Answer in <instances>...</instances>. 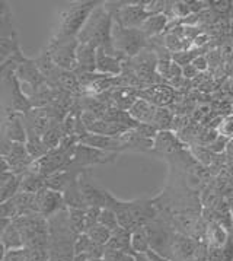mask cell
Segmentation results:
<instances>
[{
  "label": "cell",
  "instance_id": "26",
  "mask_svg": "<svg viewBox=\"0 0 233 261\" xmlns=\"http://www.w3.org/2000/svg\"><path fill=\"white\" fill-rule=\"evenodd\" d=\"M114 98H115V102L118 104V107H121V108H127L130 110L133 104L136 102L134 101V96L131 95L130 91H126V89H120L115 95H114Z\"/></svg>",
  "mask_w": 233,
  "mask_h": 261
},
{
  "label": "cell",
  "instance_id": "1",
  "mask_svg": "<svg viewBox=\"0 0 233 261\" xmlns=\"http://www.w3.org/2000/svg\"><path fill=\"white\" fill-rule=\"evenodd\" d=\"M112 25H114L112 15L106 11L104 3H99L91 13L83 30L79 32L77 41L79 44H91L95 48H102L109 56L118 57L112 45Z\"/></svg>",
  "mask_w": 233,
  "mask_h": 261
},
{
  "label": "cell",
  "instance_id": "33",
  "mask_svg": "<svg viewBox=\"0 0 233 261\" xmlns=\"http://www.w3.org/2000/svg\"><path fill=\"white\" fill-rule=\"evenodd\" d=\"M226 143H227V140H226V137L219 136L213 143H210V149H212L213 152H222L223 149L226 147Z\"/></svg>",
  "mask_w": 233,
  "mask_h": 261
},
{
  "label": "cell",
  "instance_id": "3",
  "mask_svg": "<svg viewBox=\"0 0 233 261\" xmlns=\"http://www.w3.org/2000/svg\"><path fill=\"white\" fill-rule=\"evenodd\" d=\"M77 38H66L53 35L45 50L48 51L54 64L63 70L76 72L77 69Z\"/></svg>",
  "mask_w": 233,
  "mask_h": 261
},
{
  "label": "cell",
  "instance_id": "40",
  "mask_svg": "<svg viewBox=\"0 0 233 261\" xmlns=\"http://www.w3.org/2000/svg\"><path fill=\"white\" fill-rule=\"evenodd\" d=\"M121 261H136V260H134V257H133L131 254H124V257H123V260Z\"/></svg>",
  "mask_w": 233,
  "mask_h": 261
},
{
  "label": "cell",
  "instance_id": "11",
  "mask_svg": "<svg viewBox=\"0 0 233 261\" xmlns=\"http://www.w3.org/2000/svg\"><path fill=\"white\" fill-rule=\"evenodd\" d=\"M156 111H158L156 105L149 102L148 99H136V102L128 110V114L131 115V118L136 120L138 124L153 125Z\"/></svg>",
  "mask_w": 233,
  "mask_h": 261
},
{
  "label": "cell",
  "instance_id": "35",
  "mask_svg": "<svg viewBox=\"0 0 233 261\" xmlns=\"http://www.w3.org/2000/svg\"><path fill=\"white\" fill-rule=\"evenodd\" d=\"M8 172H11L9 161H8V158L6 156L0 155V175H2V174H8Z\"/></svg>",
  "mask_w": 233,
  "mask_h": 261
},
{
  "label": "cell",
  "instance_id": "41",
  "mask_svg": "<svg viewBox=\"0 0 233 261\" xmlns=\"http://www.w3.org/2000/svg\"><path fill=\"white\" fill-rule=\"evenodd\" d=\"M230 213H232V228H233V204H232V209H230Z\"/></svg>",
  "mask_w": 233,
  "mask_h": 261
},
{
  "label": "cell",
  "instance_id": "38",
  "mask_svg": "<svg viewBox=\"0 0 233 261\" xmlns=\"http://www.w3.org/2000/svg\"><path fill=\"white\" fill-rule=\"evenodd\" d=\"M209 40V37L206 35V34H201V35H197L195 38H194V45L195 47H200L202 44H206V41Z\"/></svg>",
  "mask_w": 233,
  "mask_h": 261
},
{
  "label": "cell",
  "instance_id": "39",
  "mask_svg": "<svg viewBox=\"0 0 233 261\" xmlns=\"http://www.w3.org/2000/svg\"><path fill=\"white\" fill-rule=\"evenodd\" d=\"M5 255H6V248H5V245L0 242V261H3Z\"/></svg>",
  "mask_w": 233,
  "mask_h": 261
},
{
  "label": "cell",
  "instance_id": "22",
  "mask_svg": "<svg viewBox=\"0 0 233 261\" xmlns=\"http://www.w3.org/2000/svg\"><path fill=\"white\" fill-rule=\"evenodd\" d=\"M88 233V237L92 240L94 244L96 245H102V247H106V244L109 242L111 240V237H112V232L109 229H106L105 226H102V225H95V226H92L91 229L85 232Z\"/></svg>",
  "mask_w": 233,
  "mask_h": 261
},
{
  "label": "cell",
  "instance_id": "37",
  "mask_svg": "<svg viewBox=\"0 0 233 261\" xmlns=\"http://www.w3.org/2000/svg\"><path fill=\"white\" fill-rule=\"evenodd\" d=\"M146 257H148L150 261H168L166 258H163L159 252H155L153 250H149L148 252H146Z\"/></svg>",
  "mask_w": 233,
  "mask_h": 261
},
{
  "label": "cell",
  "instance_id": "14",
  "mask_svg": "<svg viewBox=\"0 0 233 261\" xmlns=\"http://www.w3.org/2000/svg\"><path fill=\"white\" fill-rule=\"evenodd\" d=\"M45 188V177L38 175L35 172L26 171L21 175V182H19V193H28V194H37Z\"/></svg>",
  "mask_w": 233,
  "mask_h": 261
},
{
  "label": "cell",
  "instance_id": "8",
  "mask_svg": "<svg viewBox=\"0 0 233 261\" xmlns=\"http://www.w3.org/2000/svg\"><path fill=\"white\" fill-rule=\"evenodd\" d=\"M16 77L21 82V85H26L28 88H31L32 92L38 91L40 88H43L44 85H47V81L44 77V74L40 72L38 66L35 64L34 59H28L23 56V59L16 67ZM31 92V94H32Z\"/></svg>",
  "mask_w": 233,
  "mask_h": 261
},
{
  "label": "cell",
  "instance_id": "15",
  "mask_svg": "<svg viewBox=\"0 0 233 261\" xmlns=\"http://www.w3.org/2000/svg\"><path fill=\"white\" fill-rule=\"evenodd\" d=\"M0 38H18L8 2H0Z\"/></svg>",
  "mask_w": 233,
  "mask_h": 261
},
{
  "label": "cell",
  "instance_id": "21",
  "mask_svg": "<svg viewBox=\"0 0 233 261\" xmlns=\"http://www.w3.org/2000/svg\"><path fill=\"white\" fill-rule=\"evenodd\" d=\"M131 250L133 254H146L150 250L148 235L143 229L134 230L131 233Z\"/></svg>",
  "mask_w": 233,
  "mask_h": 261
},
{
  "label": "cell",
  "instance_id": "20",
  "mask_svg": "<svg viewBox=\"0 0 233 261\" xmlns=\"http://www.w3.org/2000/svg\"><path fill=\"white\" fill-rule=\"evenodd\" d=\"M72 229L76 235L86 232V209H67Z\"/></svg>",
  "mask_w": 233,
  "mask_h": 261
},
{
  "label": "cell",
  "instance_id": "16",
  "mask_svg": "<svg viewBox=\"0 0 233 261\" xmlns=\"http://www.w3.org/2000/svg\"><path fill=\"white\" fill-rule=\"evenodd\" d=\"M166 25H168V16H165L163 13H158V15H150L138 30L146 37H150L160 34L166 28Z\"/></svg>",
  "mask_w": 233,
  "mask_h": 261
},
{
  "label": "cell",
  "instance_id": "30",
  "mask_svg": "<svg viewBox=\"0 0 233 261\" xmlns=\"http://www.w3.org/2000/svg\"><path fill=\"white\" fill-rule=\"evenodd\" d=\"M170 63H172V60H159L156 63V72L162 74L163 77H169Z\"/></svg>",
  "mask_w": 233,
  "mask_h": 261
},
{
  "label": "cell",
  "instance_id": "32",
  "mask_svg": "<svg viewBox=\"0 0 233 261\" xmlns=\"http://www.w3.org/2000/svg\"><path fill=\"white\" fill-rule=\"evenodd\" d=\"M198 72H206L207 69H209V62H207V59L206 57H202V56H197L192 63H191Z\"/></svg>",
  "mask_w": 233,
  "mask_h": 261
},
{
  "label": "cell",
  "instance_id": "23",
  "mask_svg": "<svg viewBox=\"0 0 233 261\" xmlns=\"http://www.w3.org/2000/svg\"><path fill=\"white\" fill-rule=\"evenodd\" d=\"M19 48L18 38H0V64L8 62Z\"/></svg>",
  "mask_w": 233,
  "mask_h": 261
},
{
  "label": "cell",
  "instance_id": "17",
  "mask_svg": "<svg viewBox=\"0 0 233 261\" xmlns=\"http://www.w3.org/2000/svg\"><path fill=\"white\" fill-rule=\"evenodd\" d=\"M0 242L5 245L6 251H13V250H22L23 248V241H22V235L19 229L15 226L13 220H12L11 226L6 229V232L2 235Z\"/></svg>",
  "mask_w": 233,
  "mask_h": 261
},
{
  "label": "cell",
  "instance_id": "6",
  "mask_svg": "<svg viewBox=\"0 0 233 261\" xmlns=\"http://www.w3.org/2000/svg\"><path fill=\"white\" fill-rule=\"evenodd\" d=\"M64 209H67V207H66L64 197L62 193L45 187L35 194L34 212L40 213L44 218L50 219L55 213H59V212H62Z\"/></svg>",
  "mask_w": 233,
  "mask_h": 261
},
{
  "label": "cell",
  "instance_id": "18",
  "mask_svg": "<svg viewBox=\"0 0 233 261\" xmlns=\"http://www.w3.org/2000/svg\"><path fill=\"white\" fill-rule=\"evenodd\" d=\"M148 101L153 105H159L163 108V105L169 104L173 99V91L170 86H155L150 91H148Z\"/></svg>",
  "mask_w": 233,
  "mask_h": 261
},
{
  "label": "cell",
  "instance_id": "29",
  "mask_svg": "<svg viewBox=\"0 0 233 261\" xmlns=\"http://www.w3.org/2000/svg\"><path fill=\"white\" fill-rule=\"evenodd\" d=\"M209 5H212L213 9L219 13H229L233 8L232 2H223V0L222 2H210Z\"/></svg>",
  "mask_w": 233,
  "mask_h": 261
},
{
  "label": "cell",
  "instance_id": "13",
  "mask_svg": "<svg viewBox=\"0 0 233 261\" xmlns=\"http://www.w3.org/2000/svg\"><path fill=\"white\" fill-rule=\"evenodd\" d=\"M106 248L115 250L123 254H133L131 250V232L124 228H120L115 232H112V237L109 242L106 244Z\"/></svg>",
  "mask_w": 233,
  "mask_h": 261
},
{
  "label": "cell",
  "instance_id": "10",
  "mask_svg": "<svg viewBox=\"0 0 233 261\" xmlns=\"http://www.w3.org/2000/svg\"><path fill=\"white\" fill-rule=\"evenodd\" d=\"M76 72L95 73L96 72V48L91 44H79L77 47V69Z\"/></svg>",
  "mask_w": 233,
  "mask_h": 261
},
{
  "label": "cell",
  "instance_id": "19",
  "mask_svg": "<svg viewBox=\"0 0 233 261\" xmlns=\"http://www.w3.org/2000/svg\"><path fill=\"white\" fill-rule=\"evenodd\" d=\"M25 146L28 150V155L31 156L32 161H37L40 158H43L44 155H47L50 150L47 149V146L44 145L43 137L34 136V135H26V142Z\"/></svg>",
  "mask_w": 233,
  "mask_h": 261
},
{
  "label": "cell",
  "instance_id": "24",
  "mask_svg": "<svg viewBox=\"0 0 233 261\" xmlns=\"http://www.w3.org/2000/svg\"><path fill=\"white\" fill-rule=\"evenodd\" d=\"M98 223H99V225H102V226H105L106 229H109L111 232H115L116 229H120V228H121V226H120V223H118V218H116V215L111 209H108V207H104V209L101 210Z\"/></svg>",
  "mask_w": 233,
  "mask_h": 261
},
{
  "label": "cell",
  "instance_id": "5",
  "mask_svg": "<svg viewBox=\"0 0 233 261\" xmlns=\"http://www.w3.org/2000/svg\"><path fill=\"white\" fill-rule=\"evenodd\" d=\"M108 12L112 15L114 22L124 28H140L150 16L144 9V3H120L114 11Z\"/></svg>",
  "mask_w": 233,
  "mask_h": 261
},
{
  "label": "cell",
  "instance_id": "9",
  "mask_svg": "<svg viewBox=\"0 0 233 261\" xmlns=\"http://www.w3.org/2000/svg\"><path fill=\"white\" fill-rule=\"evenodd\" d=\"M0 132L12 143H25L26 142V130L23 125L22 114H18L15 111L5 110Z\"/></svg>",
  "mask_w": 233,
  "mask_h": 261
},
{
  "label": "cell",
  "instance_id": "27",
  "mask_svg": "<svg viewBox=\"0 0 233 261\" xmlns=\"http://www.w3.org/2000/svg\"><path fill=\"white\" fill-rule=\"evenodd\" d=\"M217 132H219V135H220V136L226 137V139L233 137V115L232 114L223 118L220 125L217 127Z\"/></svg>",
  "mask_w": 233,
  "mask_h": 261
},
{
  "label": "cell",
  "instance_id": "12",
  "mask_svg": "<svg viewBox=\"0 0 233 261\" xmlns=\"http://www.w3.org/2000/svg\"><path fill=\"white\" fill-rule=\"evenodd\" d=\"M96 73L116 76L121 73V62L115 56L106 54L102 48H96Z\"/></svg>",
  "mask_w": 233,
  "mask_h": 261
},
{
  "label": "cell",
  "instance_id": "2",
  "mask_svg": "<svg viewBox=\"0 0 233 261\" xmlns=\"http://www.w3.org/2000/svg\"><path fill=\"white\" fill-rule=\"evenodd\" d=\"M99 2H76L67 6L59 15V23L54 35L66 38H77L79 32L83 30L85 23L89 19Z\"/></svg>",
  "mask_w": 233,
  "mask_h": 261
},
{
  "label": "cell",
  "instance_id": "28",
  "mask_svg": "<svg viewBox=\"0 0 233 261\" xmlns=\"http://www.w3.org/2000/svg\"><path fill=\"white\" fill-rule=\"evenodd\" d=\"M172 11L175 13V16L181 18V19H185V18H188L191 15L190 6H188L187 2H177V3H173Z\"/></svg>",
  "mask_w": 233,
  "mask_h": 261
},
{
  "label": "cell",
  "instance_id": "7",
  "mask_svg": "<svg viewBox=\"0 0 233 261\" xmlns=\"http://www.w3.org/2000/svg\"><path fill=\"white\" fill-rule=\"evenodd\" d=\"M77 181H79V187H80V191H82L83 199L86 201V206L88 207L104 209L106 206V194H108V191L96 184L95 181H94V178L91 177V174H89V169H83L79 174Z\"/></svg>",
  "mask_w": 233,
  "mask_h": 261
},
{
  "label": "cell",
  "instance_id": "36",
  "mask_svg": "<svg viewBox=\"0 0 233 261\" xmlns=\"http://www.w3.org/2000/svg\"><path fill=\"white\" fill-rule=\"evenodd\" d=\"M12 219L9 218H0V238H2V235L6 232V229L11 226Z\"/></svg>",
  "mask_w": 233,
  "mask_h": 261
},
{
  "label": "cell",
  "instance_id": "34",
  "mask_svg": "<svg viewBox=\"0 0 233 261\" xmlns=\"http://www.w3.org/2000/svg\"><path fill=\"white\" fill-rule=\"evenodd\" d=\"M198 73V70L192 66V64H187L182 67V76L187 77V79H191V77H195Z\"/></svg>",
  "mask_w": 233,
  "mask_h": 261
},
{
  "label": "cell",
  "instance_id": "25",
  "mask_svg": "<svg viewBox=\"0 0 233 261\" xmlns=\"http://www.w3.org/2000/svg\"><path fill=\"white\" fill-rule=\"evenodd\" d=\"M170 123H172V114H170L169 110H166V108H158L156 115H155L153 125L158 130H165L168 125H170Z\"/></svg>",
  "mask_w": 233,
  "mask_h": 261
},
{
  "label": "cell",
  "instance_id": "31",
  "mask_svg": "<svg viewBox=\"0 0 233 261\" xmlns=\"http://www.w3.org/2000/svg\"><path fill=\"white\" fill-rule=\"evenodd\" d=\"M166 45L172 51H178V50L182 48V42L178 38V35H175V34H170V35L166 37Z\"/></svg>",
  "mask_w": 233,
  "mask_h": 261
},
{
  "label": "cell",
  "instance_id": "4",
  "mask_svg": "<svg viewBox=\"0 0 233 261\" xmlns=\"http://www.w3.org/2000/svg\"><path fill=\"white\" fill-rule=\"evenodd\" d=\"M146 35L138 28H124L114 22L112 25V45L120 56H137L146 44Z\"/></svg>",
  "mask_w": 233,
  "mask_h": 261
}]
</instances>
